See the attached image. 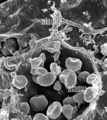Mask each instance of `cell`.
<instances>
[{
	"mask_svg": "<svg viewBox=\"0 0 107 120\" xmlns=\"http://www.w3.org/2000/svg\"><path fill=\"white\" fill-rule=\"evenodd\" d=\"M48 104L47 99L43 94L35 95L32 97L30 101V108L35 112L43 111L46 108Z\"/></svg>",
	"mask_w": 107,
	"mask_h": 120,
	"instance_id": "6da1fadb",
	"label": "cell"
},
{
	"mask_svg": "<svg viewBox=\"0 0 107 120\" xmlns=\"http://www.w3.org/2000/svg\"><path fill=\"white\" fill-rule=\"evenodd\" d=\"M17 43L14 38H10L7 39L2 44L1 52L2 54L5 56H11L16 50Z\"/></svg>",
	"mask_w": 107,
	"mask_h": 120,
	"instance_id": "7a4b0ae2",
	"label": "cell"
},
{
	"mask_svg": "<svg viewBox=\"0 0 107 120\" xmlns=\"http://www.w3.org/2000/svg\"><path fill=\"white\" fill-rule=\"evenodd\" d=\"M62 106L58 101H55L48 107L46 111L47 116L49 119L55 120L62 114Z\"/></svg>",
	"mask_w": 107,
	"mask_h": 120,
	"instance_id": "3957f363",
	"label": "cell"
},
{
	"mask_svg": "<svg viewBox=\"0 0 107 120\" xmlns=\"http://www.w3.org/2000/svg\"><path fill=\"white\" fill-rule=\"evenodd\" d=\"M56 78L55 75L51 72H48L43 75L38 77L37 84L43 86H49L55 82Z\"/></svg>",
	"mask_w": 107,
	"mask_h": 120,
	"instance_id": "277c9868",
	"label": "cell"
},
{
	"mask_svg": "<svg viewBox=\"0 0 107 120\" xmlns=\"http://www.w3.org/2000/svg\"><path fill=\"white\" fill-rule=\"evenodd\" d=\"M82 62L79 59L69 57L65 61V66L66 69H70L74 72L77 71L81 68Z\"/></svg>",
	"mask_w": 107,
	"mask_h": 120,
	"instance_id": "5b68a950",
	"label": "cell"
},
{
	"mask_svg": "<svg viewBox=\"0 0 107 120\" xmlns=\"http://www.w3.org/2000/svg\"><path fill=\"white\" fill-rule=\"evenodd\" d=\"M28 83L27 79L25 76L22 75H16L12 81L13 85L19 89L25 87Z\"/></svg>",
	"mask_w": 107,
	"mask_h": 120,
	"instance_id": "8992f818",
	"label": "cell"
},
{
	"mask_svg": "<svg viewBox=\"0 0 107 120\" xmlns=\"http://www.w3.org/2000/svg\"><path fill=\"white\" fill-rule=\"evenodd\" d=\"M77 82V76L75 72L71 70L65 78L64 84L67 89H69L75 87Z\"/></svg>",
	"mask_w": 107,
	"mask_h": 120,
	"instance_id": "52a82bcc",
	"label": "cell"
},
{
	"mask_svg": "<svg viewBox=\"0 0 107 120\" xmlns=\"http://www.w3.org/2000/svg\"><path fill=\"white\" fill-rule=\"evenodd\" d=\"M10 87V77L5 72L0 71V92H3Z\"/></svg>",
	"mask_w": 107,
	"mask_h": 120,
	"instance_id": "ba28073f",
	"label": "cell"
},
{
	"mask_svg": "<svg viewBox=\"0 0 107 120\" xmlns=\"http://www.w3.org/2000/svg\"><path fill=\"white\" fill-rule=\"evenodd\" d=\"M18 64L17 59L12 56L7 57L4 60V65L8 70L13 71L15 69Z\"/></svg>",
	"mask_w": 107,
	"mask_h": 120,
	"instance_id": "9c48e42d",
	"label": "cell"
},
{
	"mask_svg": "<svg viewBox=\"0 0 107 120\" xmlns=\"http://www.w3.org/2000/svg\"><path fill=\"white\" fill-rule=\"evenodd\" d=\"M83 92L84 101L87 103L92 102L95 97V93L92 86L87 87Z\"/></svg>",
	"mask_w": 107,
	"mask_h": 120,
	"instance_id": "30bf717a",
	"label": "cell"
},
{
	"mask_svg": "<svg viewBox=\"0 0 107 120\" xmlns=\"http://www.w3.org/2000/svg\"><path fill=\"white\" fill-rule=\"evenodd\" d=\"M73 110V107L69 105H65L62 106V113L67 119L70 120Z\"/></svg>",
	"mask_w": 107,
	"mask_h": 120,
	"instance_id": "8fae6325",
	"label": "cell"
},
{
	"mask_svg": "<svg viewBox=\"0 0 107 120\" xmlns=\"http://www.w3.org/2000/svg\"><path fill=\"white\" fill-rule=\"evenodd\" d=\"M51 72L56 76H59L62 72L60 67L55 62L52 63L50 66Z\"/></svg>",
	"mask_w": 107,
	"mask_h": 120,
	"instance_id": "7c38bea8",
	"label": "cell"
},
{
	"mask_svg": "<svg viewBox=\"0 0 107 120\" xmlns=\"http://www.w3.org/2000/svg\"><path fill=\"white\" fill-rule=\"evenodd\" d=\"M30 62L31 68L36 69L40 67L42 63V60L39 56L32 59Z\"/></svg>",
	"mask_w": 107,
	"mask_h": 120,
	"instance_id": "4fadbf2b",
	"label": "cell"
},
{
	"mask_svg": "<svg viewBox=\"0 0 107 120\" xmlns=\"http://www.w3.org/2000/svg\"><path fill=\"white\" fill-rule=\"evenodd\" d=\"M90 74V73L87 71L81 72L77 76V80L81 83H85L86 82L87 78Z\"/></svg>",
	"mask_w": 107,
	"mask_h": 120,
	"instance_id": "5bb4252c",
	"label": "cell"
},
{
	"mask_svg": "<svg viewBox=\"0 0 107 120\" xmlns=\"http://www.w3.org/2000/svg\"><path fill=\"white\" fill-rule=\"evenodd\" d=\"M19 108L21 111L26 114H29L30 107L28 104L26 102H22L19 103Z\"/></svg>",
	"mask_w": 107,
	"mask_h": 120,
	"instance_id": "9a60e30c",
	"label": "cell"
},
{
	"mask_svg": "<svg viewBox=\"0 0 107 120\" xmlns=\"http://www.w3.org/2000/svg\"><path fill=\"white\" fill-rule=\"evenodd\" d=\"M73 97L74 101L76 103H81L84 101L83 92L76 93L73 96Z\"/></svg>",
	"mask_w": 107,
	"mask_h": 120,
	"instance_id": "2e32d148",
	"label": "cell"
},
{
	"mask_svg": "<svg viewBox=\"0 0 107 120\" xmlns=\"http://www.w3.org/2000/svg\"><path fill=\"white\" fill-rule=\"evenodd\" d=\"M71 70L68 69L63 70L59 75V80L62 83L64 84L66 77L69 74Z\"/></svg>",
	"mask_w": 107,
	"mask_h": 120,
	"instance_id": "e0dca14e",
	"label": "cell"
},
{
	"mask_svg": "<svg viewBox=\"0 0 107 120\" xmlns=\"http://www.w3.org/2000/svg\"><path fill=\"white\" fill-rule=\"evenodd\" d=\"M76 103L74 101L73 96L68 97L65 98L63 101V105H69L73 106L76 105Z\"/></svg>",
	"mask_w": 107,
	"mask_h": 120,
	"instance_id": "ac0fdd59",
	"label": "cell"
},
{
	"mask_svg": "<svg viewBox=\"0 0 107 120\" xmlns=\"http://www.w3.org/2000/svg\"><path fill=\"white\" fill-rule=\"evenodd\" d=\"M48 72L47 70L43 67H40L35 70L36 74L38 76L43 75Z\"/></svg>",
	"mask_w": 107,
	"mask_h": 120,
	"instance_id": "d6986e66",
	"label": "cell"
},
{
	"mask_svg": "<svg viewBox=\"0 0 107 120\" xmlns=\"http://www.w3.org/2000/svg\"><path fill=\"white\" fill-rule=\"evenodd\" d=\"M33 120H49L48 117L41 113L36 114L34 116Z\"/></svg>",
	"mask_w": 107,
	"mask_h": 120,
	"instance_id": "ffe728a7",
	"label": "cell"
},
{
	"mask_svg": "<svg viewBox=\"0 0 107 120\" xmlns=\"http://www.w3.org/2000/svg\"><path fill=\"white\" fill-rule=\"evenodd\" d=\"M97 78V76L96 74L94 73L90 74L87 78L86 82L88 84H92V82Z\"/></svg>",
	"mask_w": 107,
	"mask_h": 120,
	"instance_id": "44dd1931",
	"label": "cell"
},
{
	"mask_svg": "<svg viewBox=\"0 0 107 120\" xmlns=\"http://www.w3.org/2000/svg\"><path fill=\"white\" fill-rule=\"evenodd\" d=\"M62 88V83L59 80H57L55 82L53 88L57 91L61 90Z\"/></svg>",
	"mask_w": 107,
	"mask_h": 120,
	"instance_id": "7402d4cb",
	"label": "cell"
},
{
	"mask_svg": "<svg viewBox=\"0 0 107 120\" xmlns=\"http://www.w3.org/2000/svg\"><path fill=\"white\" fill-rule=\"evenodd\" d=\"M53 57L55 62L58 59L60 53V50L56 51L54 53Z\"/></svg>",
	"mask_w": 107,
	"mask_h": 120,
	"instance_id": "603a6c76",
	"label": "cell"
},
{
	"mask_svg": "<svg viewBox=\"0 0 107 120\" xmlns=\"http://www.w3.org/2000/svg\"><path fill=\"white\" fill-rule=\"evenodd\" d=\"M39 56L41 58L42 60V63L40 67H43L46 59V56L45 54L44 53H42Z\"/></svg>",
	"mask_w": 107,
	"mask_h": 120,
	"instance_id": "cb8c5ba5",
	"label": "cell"
},
{
	"mask_svg": "<svg viewBox=\"0 0 107 120\" xmlns=\"http://www.w3.org/2000/svg\"><path fill=\"white\" fill-rule=\"evenodd\" d=\"M101 51L103 55H105L107 53V45L105 44L102 45L101 47Z\"/></svg>",
	"mask_w": 107,
	"mask_h": 120,
	"instance_id": "d4e9b609",
	"label": "cell"
},
{
	"mask_svg": "<svg viewBox=\"0 0 107 120\" xmlns=\"http://www.w3.org/2000/svg\"><path fill=\"white\" fill-rule=\"evenodd\" d=\"M38 76L36 75H32V79L33 81L36 84H37V79Z\"/></svg>",
	"mask_w": 107,
	"mask_h": 120,
	"instance_id": "484cf974",
	"label": "cell"
},
{
	"mask_svg": "<svg viewBox=\"0 0 107 120\" xmlns=\"http://www.w3.org/2000/svg\"><path fill=\"white\" fill-rule=\"evenodd\" d=\"M63 115L62 114L60 115V116L57 118L55 120H52L49 119V120H62L63 117Z\"/></svg>",
	"mask_w": 107,
	"mask_h": 120,
	"instance_id": "4316f807",
	"label": "cell"
},
{
	"mask_svg": "<svg viewBox=\"0 0 107 120\" xmlns=\"http://www.w3.org/2000/svg\"><path fill=\"white\" fill-rule=\"evenodd\" d=\"M35 69L31 68L30 69V73L32 75H36L35 73Z\"/></svg>",
	"mask_w": 107,
	"mask_h": 120,
	"instance_id": "83f0119b",
	"label": "cell"
},
{
	"mask_svg": "<svg viewBox=\"0 0 107 120\" xmlns=\"http://www.w3.org/2000/svg\"><path fill=\"white\" fill-rule=\"evenodd\" d=\"M10 120H18L17 119L15 118H14L11 119Z\"/></svg>",
	"mask_w": 107,
	"mask_h": 120,
	"instance_id": "f1b7e54d",
	"label": "cell"
},
{
	"mask_svg": "<svg viewBox=\"0 0 107 120\" xmlns=\"http://www.w3.org/2000/svg\"><path fill=\"white\" fill-rule=\"evenodd\" d=\"M25 120H30L28 118L26 117Z\"/></svg>",
	"mask_w": 107,
	"mask_h": 120,
	"instance_id": "f546056e",
	"label": "cell"
}]
</instances>
